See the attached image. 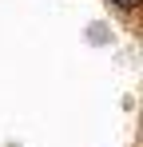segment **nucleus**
Wrapping results in <instances>:
<instances>
[{
    "label": "nucleus",
    "instance_id": "nucleus-1",
    "mask_svg": "<svg viewBox=\"0 0 143 147\" xmlns=\"http://www.w3.org/2000/svg\"><path fill=\"white\" fill-rule=\"evenodd\" d=\"M111 4H119V8H135L139 0H111Z\"/></svg>",
    "mask_w": 143,
    "mask_h": 147
}]
</instances>
